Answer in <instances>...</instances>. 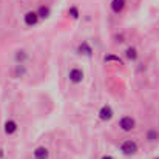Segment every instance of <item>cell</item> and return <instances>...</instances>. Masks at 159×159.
<instances>
[{
  "label": "cell",
  "mask_w": 159,
  "mask_h": 159,
  "mask_svg": "<svg viewBox=\"0 0 159 159\" xmlns=\"http://www.w3.org/2000/svg\"><path fill=\"white\" fill-rule=\"evenodd\" d=\"M119 127H120L122 131L128 133V131L134 130V127H136V120H134L131 116H124V117H120V120H119Z\"/></svg>",
  "instance_id": "obj_2"
},
{
  "label": "cell",
  "mask_w": 159,
  "mask_h": 159,
  "mask_svg": "<svg viewBox=\"0 0 159 159\" xmlns=\"http://www.w3.org/2000/svg\"><path fill=\"white\" fill-rule=\"evenodd\" d=\"M68 14L73 17V19H79V9H77V6H70V9H68Z\"/></svg>",
  "instance_id": "obj_14"
},
{
  "label": "cell",
  "mask_w": 159,
  "mask_h": 159,
  "mask_svg": "<svg viewBox=\"0 0 159 159\" xmlns=\"http://www.w3.org/2000/svg\"><path fill=\"white\" fill-rule=\"evenodd\" d=\"M159 138V133L156 130H148V133H147V141L148 142H155V141H158Z\"/></svg>",
  "instance_id": "obj_12"
},
{
  "label": "cell",
  "mask_w": 159,
  "mask_h": 159,
  "mask_svg": "<svg viewBox=\"0 0 159 159\" xmlns=\"http://www.w3.org/2000/svg\"><path fill=\"white\" fill-rule=\"evenodd\" d=\"M125 57L128 59V60H136L138 59V50L134 48V47H128L127 50H125Z\"/></svg>",
  "instance_id": "obj_11"
},
{
  "label": "cell",
  "mask_w": 159,
  "mask_h": 159,
  "mask_svg": "<svg viewBox=\"0 0 159 159\" xmlns=\"http://www.w3.org/2000/svg\"><path fill=\"white\" fill-rule=\"evenodd\" d=\"M37 12V16H39V19H47V17H50V8L48 6H45V5H40L39 6V9L36 11Z\"/></svg>",
  "instance_id": "obj_10"
},
{
  "label": "cell",
  "mask_w": 159,
  "mask_h": 159,
  "mask_svg": "<svg viewBox=\"0 0 159 159\" xmlns=\"http://www.w3.org/2000/svg\"><path fill=\"white\" fill-rule=\"evenodd\" d=\"M26 57H28V54L25 53L23 50H20V51L16 53V60H17V63H22V65H23V60H25Z\"/></svg>",
  "instance_id": "obj_13"
},
{
  "label": "cell",
  "mask_w": 159,
  "mask_h": 159,
  "mask_svg": "<svg viewBox=\"0 0 159 159\" xmlns=\"http://www.w3.org/2000/svg\"><path fill=\"white\" fill-rule=\"evenodd\" d=\"M84 71L80 70V68H71L70 71H68V79H70V82H73V84H80L82 80H84Z\"/></svg>",
  "instance_id": "obj_3"
},
{
  "label": "cell",
  "mask_w": 159,
  "mask_h": 159,
  "mask_svg": "<svg viewBox=\"0 0 159 159\" xmlns=\"http://www.w3.org/2000/svg\"><path fill=\"white\" fill-rule=\"evenodd\" d=\"M125 5H127V0H111L110 8H111V11H113L114 14H120V12L124 11Z\"/></svg>",
  "instance_id": "obj_6"
},
{
  "label": "cell",
  "mask_w": 159,
  "mask_h": 159,
  "mask_svg": "<svg viewBox=\"0 0 159 159\" xmlns=\"http://www.w3.org/2000/svg\"><path fill=\"white\" fill-rule=\"evenodd\" d=\"M77 51H79L80 54H85V56H91V54H93V48L90 47L88 42H82V43L79 45Z\"/></svg>",
  "instance_id": "obj_9"
},
{
  "label": "cell",
  "mask_w": 159,
  "mask_h": 159,
  "mask_svg": "<svg viewBox=\"0 0 159 159\" xmlns=\"http://www.w3.org/2000/svg\"><path fill=\"white\" fill-rule=\"evenodd\" d=\"M156 159H159V158H156Z\"/></svg>",
  "instance_id": "obj_18"
},
{
  "label": "cell",
  "mask_w": 159,
  "mask_h": 159,
  "mask_svg": "<svg viewBox=\"0 0 159 159\" xmlns=\"http://www.w3.org/2000/svg\"><path fill=\"white\" fill-rule=\"evenodd\" d=\"M120 152H122L125 156H131V155H134V153L138 152V144H136L134 141H131V139L124 141V142L120 144Z\"/></svg>",
  "instance_id": "obj_1"
},
{
  "label": "cell",
  "mask_w": 159,
  "mask_h": 159,
  "mask_svg": "<svg viewBox=\"0 0 159 159\" xmlns=\"http://www.w3.org/2000/svg\"><path fill=\"white\" fill-rule=\"evenodd\" d=\"M102 159H113V156H110V155H105V156H102Z\"/></svg>",
  "instance_id": "obj_17"
},
{
  "label": "cell",
  "mask_w": 159,
  "mask_h": 159,
  "mask_svg": "<svg viewBox=\"0 0 159 159\" xmlns=\"http://www.w3.org/2000/svg\"><path fill=\"white\" fill-rule=\"evenodd\" d=\"M25 73H26V70H25V65H22V63L16 65V76H17V77L23 76Z\"/></svg>",
  "instance_id": "obj_15"
},
{
  "label": "cell",
  "mask_w": 159,
  "mask_h": 159,
  "mask_svg": "<svg viewBox=\"0 0 159 159\" xmlns=\"http://www.w3.org/2000/svg\"><path fill=\"white\" fill-rule=\"evenodd\" d=\"M23 22H25L26 26H36V25L39 23V16H37V12H36V11H28V12H25Z\"/></svg>",
  "instance_id": "obj_4"
},
{
  "label": "cell",
  "mask_w": 159,
  "mask_h": 159,
  "mask_svg": "<svg viewBox=\"0 0 159 159\" xmlns=\"http://www.w3.org/2000/svg\"><path fill=\"white\" fill-rule=\"evenodd\" d=\"M17 122L16 120H12V119H8L6 122H5V125H3V130H5V133L8 134V136H11V134H14L16 131H17Z\"/></svg>",
  "instance_id": "obj_7"
},
{
  "label": "cell",
  "mask_w": 159,
  "mask_h": 159,
  "mask_svg": "<svg viewBox=\"0 0 159 159\" xmlns=\"http://www.w3.org/2000/svg\"><path fill=\"white\" fill-rule=\"evenodd\" d=\"M113 108L110 105H104L101 110H99V119L101 120H104V122H107V120H110L111 117H113Z\"/></svg>",
  "instance_id": "obj_5"
},
{
  "label": "cell",
  "mask_w": 159,
  "mask_h": 159,
  "mask_svg": "<svg viewBox=\"0 0 159 159\" xmlns=\"http://www.w3.org/2000/svg\"><path fill=\"white\" fill-rule=\"evenodd\" d=\"M33 156H34V159H48L50 158V150L47 147H37L33 152Z\"/></svg>",
  "instance_id": "obj_8"
},
{
  "label": "cell",
  "mask_w": 159,
  "mask_h": 159,
  "mask_svg": "<svg viewBox=\"0 0 159 159\" xmlns=\"http://www.w3.org/2000/svg\"><path fill=\"white\" fill-rule=\"evenodd\" d=\"M104 60L105 62H110V60H114V62H119V63H122V60L117 57V56H113V54H110V56H105L104 57Z\"/></svg>",
  "instance_id": "obj_16"
}]
</instances>
